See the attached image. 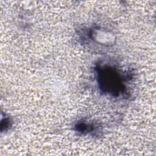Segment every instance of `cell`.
Listing matches in <instances>:
<instances>
[{"instance_id":"obj_1","label":"cell","mask_w":156,"mask_h":156,"mask_svg":"<svg viewBox=\"0 0 156 156\" xmlns=\"http://www.w3.org/2000/svg\"><path fill=\"white\" fill-rule=\"evenodd\" d=\"M98 82L102 91L118 96L125 88L122 77L114 68L104 66L98 69Z\"/></svg>"}]
</instances>
